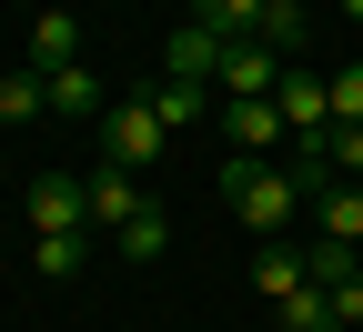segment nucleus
Returning a JSON list of instances; mask_svg holds the SVG:
<instances>
[{"label":"nucleus","mask_w":363,"mask_h":332,"mask_svg":"<svg viewBox=\"0 0 363 332\" xmlns=\"http://www.w3.org/2000/svg\"><path fill=\"white\" fill-rule=\"evenodd\" d=\"M222 202H233V222L252 231V242H283L293 212H303L313 192H303L283 161H242V151H222Z\"/></svg>","instance_id":"f257e3e1"},{"label":"nucleus","mask_w":363,"mask_h":332,"mask_svg":"<svg viewBox=\"0 0 363 332\" xmlns=\"http://www.w3.org/2000/svg\"><path fill=\"white\" fill-rule=\"evenodd\" d=\"M162 151H172V131H162V111H152V91L101 111V161H111V171H142V161H162Z\"/></svg>","instance_id":"f03ea898"},{"label":"nucleus","mask_w":363,"mask_h":332,"mask_svg":"<svg viewBox=\"0 0 363 332\" xmlns=\"http://www.w3.org/2000/svg\"><path fill=\"white\" fill-rule=\"evenodd\" d=\"M21 212H30V242H51V231H91V192H81V171H40L30 192H21ZM101 242V231H91Z\"/></svg>","instance_id":"7ed1b4c3"},{"label":"nucleus","mask_w":363,"mask_h":332,"mask_svg":"<svg viewBox=\"0 0 363 332\" xmlns=\"http://www.w3.org/2000/svg\"><path fill=\"white\" fill-rule=\"evenodd\" d=\"M272 111L293 121V141H323V131H333V81L313 71V61H283V81H272Z\"/></svg>","instance_id":"20e7f679"},{"label":"nucleus","mask_w":363,"mask_h":332,"mask_svg":"<svg viewBox=\"0 0 363 332\" xmlns=\"http://www.w3.org/2000/svg\"><path fill=\"white\" fill-rule=\"evenodd\" d=\"M272 81H283V51L272 40H222V71H212L222 101H272Z\"/></svg>","instance_id":"39448f33"},{"label":"nucleus","mask_w":363,"mask_h":332,"mask_svg":"<svg viewBox=\"0 0 363 332\" xmlns=\"http://www.w3.org/2000/svg\"><path fill=\"white\" fill-rule=\"evenodd\" d=\"M222 141H233L242 161H272V151L293 141V121L272 111V101H222Z\"/></svg>","instance_id":"423d86ee"},{"label":"nucleus","mask_w":363,"mask_h":332,"mask_svg":"<svg viewBox=\"0 0 363 332\" xmlns=\"http://www.w3.org/2000/svg\"><path fill=\"white\" fill-rule=\"evenodd\" d=\"M81 192H91V231H101V242H111V231L131 222V212H142V181H131V171H81Z\"/></svg>","instance_id":"0eeeda50"},{"label":"nucleus","mask_w":363,"mask_h":332,"mask_svg":"<svg viewBox=\"0 0 363 332\" xmlns=\"http://www.w3.org/2000/svg\"><path fill=\"white\" fill-rule=\"evenodd\" d=\"M101 111H111V91H101V71H91V61L51 71V121H91V131H101Z\"/></svg>","instance_id":"6e6552de"},{"label":"nucleus","mask_w":363,"mask_h":332,"mask_svg":"<svg viewBox=\"0 0 363 332\" xmlns=\"http://www.w3.org/2000/svg\"><path fill=\"white\" fill-rule=\"evenodd\" d=\"M152 111H162V131L182 141V131H202V121L222 111V91H212V81H162V91H152Z\"/></svg>","instance_id":"1a4fd4ad"},{"label":"nucleus","mask_w":363,"mask_h":332,"mask_svg":"<svg viewBox=\"0 0 363 332\" xmlns=\"http://www.w3.org/2000/svg\"><path fill=\"white\" fill-rule=\"evenodd\" d=\"M313 231L363 252V181H323V192H313Z\"/></svg>","instance_id":"9d476101"},{"label":"nucleus","mask_w":363,"mask_h":332,"mask_svg":"<svg viewBox=\"0 0 363 332\" xmlns=\"http://www.w3.org/2000/svg\"><path fill=\"white\" fill-rule=\"evenodd\" d=\"M21 121H51V71H0V131H21Z\"/></svg>","instance_id":"9b49d317"},{"label":"nucleus","mask_w":363,"mask_h":332,"mask_svg":"<svg viewBox=\"0 0 363 332\" xmlns=\"http://www.w3.org/2000/svg\"><path fill=\"white\" fill-rule=\"evenodd\" d=\"M222 71V40L212 30H192V21H182L172 40H162V81H212Z\"/></svg>","instance_id":"f8f14e48"},{"label":"nucleus","mask_w":363,"mask_h":332,"mask_svg":"<svg viewBox=\"0 0 363 332\" xmlns=\"http://www.w3.org/2000/svg\"><path fill=\"white\" fill-rule=\"evenodd\" d=\"M81 61V11H40L30 21V71H71Z\"/></svg>","instance_id":"ddd939ff"},{"label":"nucleus","mask_w":363,"mask_h":332,"mask_svg":"<svg viewBox=\"0 0 363 332\" xmlns=\"http://www.w3.org/2000/svg\"><path fill=\"white\" fill-rule=\"evenodd\" d=\"M101 252H121V262H162V252H172V212H162V202H142V212H131Z\"/></svg>","instance_id":"4468645a"},{"label":"nucleus","mask_w":363,"mask_h":332,"mask_svg":"<svg viewBox=\"0 0 363 332\" xmlns=\"http://www.w3.org/2000/svg\"><path fill=\"white\" fill-rule=\"evenodd\" d=\"M252 292H262V302H293V292H303V242H262V252H252Z\"/></svg>","instance_id":"2eb2a0df"},{"label":"nucleus","mask_w":363,"mask_h":332,"mask_svg":"<svg viewBox=\"0 0 363 332\" xmlns=\"http://www.w3.org/2000/svg\"><path fill=\"white\" fill-rule=\"evenodd\" d=\"M91 252H101L91 231H51V242H30V272H40V282H81Z\"/></svg>","instance_id":"dca6fc26"},{"label":"nucleus","mask_w":363,"mask_h":332,"mask_svg":"<svg viewBox=\"0 0 363 332\" xmlns=\"http://www.w3.org/2000/svg\"><path fill=\"white\" fill-rule=\"evenodd\" d=\"M353 272H363V252H353V242H323V231L303 242V282H323V292H333V282H353Z\"/></svg>","instance_id":"f3484780"},{"label":"nucleus","mask_w":363,"mask_h":332,"mask_svg":"<svg viewBox=\"0 0 363 332\" xmlns=\"http://www.w3.org/2000/svg\"><path fill=\"white\" fill-rule=\"evenodd\" d=\"M313 151H323V171H333V181H353V171H363V121H333Z\"/></svg>","instance_id":"a211bd4d"},{"label":"nucleus","mask_w":363,"mask_h":332,"mask_svg":"<svg viewBox=\"0 0 363 332\" xmlns=\"http://www.w3.org/2000/svg\"><path fill=\"white\" fill-rule=\"evenodd\" d=\"M283 332H343V322H333V302H323V282H303V292L283 302Z\"/></svg>","instance_id":"6ab92c4d"},{"label":"nucleus","mask_w":363,"mask_h":332,"mask_svg":"<svg viewBox=\"0 0 363 332\" xmlns=\"http://www.w3.org/2000/svg\"><path fill=\"white\" fill-rule=\"evenodd\" d=\"M333 121H363V61L333 71Z\"/></svg>","instance_id":"aec40b11"},{"label":"nucleus","mask_w":363,"mask_h":332,"mask_svg":"<svg viewBox=\"0 0 363 332\" xmlns=\"http://www.w3.org/2000/svg\"><path fill=\"white\" fill-rule=\"evenodd\" d=\"M323 302H333V322H343V332H363V272H353V282H333Z\"/></svg>","instance_id":"412c9836"},{"label":"nucleus","mask_w":363,"mask_h":332,"mask_svg":"<svg viewBox=\"0 0 363 332\" xmlns=\"http://www.w3.org/2000/svg\"><path fill=\"white\" fill-rule=\"evenodd\" d=\"M333 11H343V21H353V30H363V0H333Z\"/></svg>","instance_id":"4be33fe9"}]
</instances>
